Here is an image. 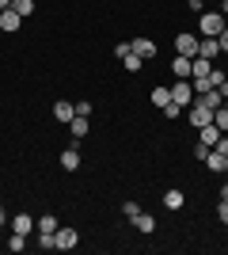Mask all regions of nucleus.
I'll return each instance as SVG.
<instances>
[{
  "mask_svg": "<svg viewBox=\"0 0 228 255\" xmlns=\"http://www.w3.org/2000/svg\"><path fill=\"white\" fill-rule=\"evenodd\" d=\"M122 65H126V69H130V73H141V57H137V53H130V57H122Z\"/></svg>",
  "mask_w": 228,
  "mask_h": 255,
  "instance_id": "obj_25",
  "label": "nucleus"
},
{
  "mask_svg": "<svg viewBox=\"0 0 228 255\" xmlns=\"http://www.w3.org/2000/svg\"><path fill=\"white\" fill-rule=\"evenodd\" d=\"M19 23H23L19 11H11V8L0 11V31H19Z\"/></svg>",
  "mask_w": 228,
  "mask_h": 255,
  "instance_id": "obj_14",
  "label": "nucleus"
},
{
  "mask_svg": "<svg viewBox=\"0 0 228 255\" xmlns=\"http://www.w3.org/2000/svg\"><path fill=\"white\" fill-rule=\"evenodd\" d=\"M221 202H228V183H225V187H221Z\"/></svg>",
  "mask_w": 228,
  "mask_h": 255,
  "instance_id": "obj_33",
  "label": "nucleus"
},
{
  "mask_svg": "<svg viewBox=\"0 0 228 255\" xmlns=\"http://www.w3.org/2000/svg\"><path fill=\"white\" fill-rule=\"evenodd\" d=\"M209 69H213V61H209V57H194V61H190V80H206Z\"/></svg>",
  "mask_w": 228,
  "mask_h": 255,
  "instance_id": "obj_13",
  "label": "nucleus"
},
{
  "mask_svg": "<svg viewBox=\"0 0 228 255\" xmlns=\"http://www.w3.org/2000/svg\"><path fill=\"white\" fill-rule=\"evenodd\" d=\"M54 118H57V122H73V118H76V103L57 99V103H54Z\"/></svg>",
  "mask_w": 228,
  "mask_h": 255,
  "instance_id": "obj_11",
  "label": "nucleus"
},
{
  "mask_svg": "<svg viewBox=\"0 0 228 255\" xmlns=\"http://www.w3.org/2000/svg\"><path fill=\"white\" fill-rule=\"evenodd\" d=\"M61 168H65V171H76V168H80V145H76V137H73V145H69V149H61Z\"/></svg>",
  "mask_w": 228,
  "mask_h": 255,
  "instance_id": "obj_7",
  "label": "nucleus"
},
{
  "mask_svg": "<svg viewBox=\"0 0 228 255\" xmlns=\"http://www.w3.org/2000/svg\"><path fill=\"white\" fill-rule=\"evenodd\" d=\"M34 229H38V233H57V229H61V225H57V213H42V217L34 221Z\"/></svg>",
  "mask_w": 228,
  "mask_h": 255,
  "instance_id": "obj_17",
  "label": "nucleus"
},
{
  "mask_svg": "<svg viewBox=\"0 0 228 255\" xmlns=\"http://www.w3.org/2000/svg\"><path fill=\"white\" fill-rule=\"evenodd\" d=\"M217 11H221V15H228V0H221V8H217Z\"/></svg>",
  "mask_w": 228,
  "mask_h": 255,
  "instance_id": "obj_34",
  "label": "nucleus"
},
{
  "mask_svg": "<svg viewBox=\"0 0 228 255\" xmlns=\"http://www.w3.org/2000/svg\"><path fill=\"white\" fill-rule=\"evenodd\" d=\"M152 107H160V111H163V107H167V103H171V88H152Z\"/></svg>",
  "mask_w": 228,
  "mask_h": 255,
  "instance_id": "obj_19",
  "label": "nucleus"
},
{
  "mask_svg": "<svg viewBox=\"0 0 228 255\" xmlns=\"http://www.w3.org/2000/svg\"><path fill=\"white\" fill-rule=\"evenodd\" d=\"M225 27H228V23H225L221 11H202V15H198V31H202V38H217Z\"/></svg>",
  "mask_w": 228,
  "mask_h": 255,
  "instance_id": "obj_1",
  "label": "nucleus"
},
{
  "mask_svg": "<svg viewBox=\"0 0 228 255\" xmlns=\"http://www.w3.org/2000/svg\"><path fill=\"white\" fill-rule=\"evenodd\" d=\"M190 61H194V57H183V53H179V57L171 61V73H175V80H190Z\"/></svg>",
  "mask_w": 228,
  "mask_h": 255,
  "instance_id": "obj_15",
  "label": "nucleus"
},
{
  "mask_svg": "<svg viewBox=\"0 0 228 255\" xmlns=\"http://www.w3.org/2000/svg\"><path fill=\"white\" fill-rule=\"evenodd\" d=\"M213 126H217L221 133H228V103H221L217 111H213Z\"/></svg>",
  "mask_w": 228,
  "mask_h": 255,
  "instance_id": "obj_20",
  "label": "nucleus"
},
{
  "mask_svg": "<svg viewBox=\"0 0 228 255\" xmlns=\"http://www.w3.org/2000/svg\"><path fill=\"white\" fill-rule=\"evenodd\" d=\"M198 42H202V34L179 31V38H175V50L183 53V57H198Z\"/></svg>",
  "mask_w": 228,
  "mask_h": 255,
  "instance_id": "obj_4",
  "label": "nucleus"
},
{
  "mask_svg": "<svg viewBox=\"0 0 228 255\" xmlns=\"http://www.w3.org/2000/svg\"><path fill=\"white\" fill-rule=\"evenodd\" d=\"M122 213H126V217H130V221H133V217L141 213V206H137V202H122Z\"/></svg>",
  "mask_w": 228,
  "mask_h": 255,
  "instance_id": "obj_27",
  "label": "nucleus"
},
{
  "mask_svg": "<svg viewBox=\"0 0 228 255\" xmlns=\"http://www.w3.org/2000/svg\"><path fill=\"white\" fill-rule=\"evenodd\" d=\"M8 225H11V233H23V236L34 233V217L31 213H15V217H8Z\"/></svg>",
  "mask_w": 228,
  "mask_h": 255,
  "instance_id": "obj_6",
  "label": "nucleus"
},
{
  "mask_svg": "<svg viewBox=\"0 0 228 255\" xmlns=\"http://www.w3.org/2000/svg\"><path fill=\"white\" fill-rule=\"evenodd\" d=\"M133 229H137V233H156V217H152V213H137V217H133Z\"/></svg>",
  "mask_w": 228,
  "mask_h": 255,
  "instance_id": "obj_16",
  "label": "nucleus"
},
{
  "mask_svg": "<svg viewBox=\"0 0 228 255\" xmlns=\"http://www.w3.org/2000/svg\"><path fill=\"white\" fill-rule=\"evenodd\" d=\"M171 103H179L186 111V107L194 103V84L190 80H175V88H171Z\"/></svg>",
  "mask_w": 228,
  "mask_h": 255,
  "instance_id": "obj_3",
  "label": "nucleus"
},
{
  "mask_svg": "<svg viewBox=\"0 0 228 255\" xmlns=\"http://www.w3.org/2000/svg\"><path fill=\"white\" fill-rule=\"evenodd\" d=\"M221 96H225V99H228V80H225V84H221Z\"/></svg>",
  "mask_w": 228,
  "mask_h": 255,
  "instance_id": "obj_36",
  "label": "nucleus"
},
{
  "mask_svg": "<svg viewBox=\"0 0 228 255\" xmlns=\"http://www.w3.org/2000/svg\"><path fill=\"white\" fill-rule=\"evenodd\" d=\"M114 53H118V57H130L133 46H130V42H118V46H114Z\"/></svg>",
  "mask_w": 228,
  "mask_h": 255,
  "instance_id": "obj_30",
  "label": "nucleus"
},
{
  "mask_svg": "<svg viewBox=\"0 0 228 255\" xmlns=\"http://www.w3.org/2000/svg\"><path fill=\"white\" fill-rule=\"evenodd\" d=\"M206 80H209V84H213V88H221V84H225V80H228V73H225V69H217V65H213Z\"/></svg>",
  "mask_w": 228,
  "mask_h": 255,
  "instance_id": "obj_23",
  "label": "nucleus"
},
{
  "mask_svg": "<svg viewBox=\"0 0 228 255\" xmlns=\"http://www.w3.org/2000/svg\"><path fill=\"white\" fill-rule=\"evenodd\" d=\"M76 244H80V233H76V229H57L54 233V248L57 252H73Z\"/></svg>",
  "mask_w": 228,
  "mask_h": 255,
  "instance_id": "obj_5",
  "label": "nucleus"
},
{
  "mask_svg": "<svg viewBox=\"0 0 228 255\" xmlns=\"http://www.w3.org/2000/svg\"><path fill=\"white\" fill-rule=\"evenodd\" d=\"M198 57L217 61V57H221V42H217V38H202V42H198Z\"/></svg>",
  "mask_w": 228,
  "mask_h": 255,
  "instance_id": "obj_12",
  "label": "nucleus"
},
{
  "mask_svg": "<svg viewBox=\"0 0 228 255\" xmlns=\"http://www.w3.org/2000/svg\"><path fill=\"white\" fill-rule=\"evenodd\" d=\"M23 248H27V236H23V233H11L8 236V252H23Z\"/></svg>",
  "mask_w": 228,
  "mask_h": 255,
  "instance_id": "obj_24",
  "label": "nucleus"
},
{
  "mask_svg": "<svg viewBox=\"0 0 228 255\" xmlns=\"http://www.w3.org/2000/svg\"><path fill=\"white\" fill-rule=\"evenodd\" d=\"M217 42H221V53H228V27H225V31L217 34Z\"/></svg>",
  "mask_w": 228,
  "mask_h": 255,
  "instance_id": "obj_32",
  "label": "nucleus"
},
{
  "mask_svg": "<svg viewBox=\"0 0 228 255\" xmlns=\"http://www.w3.org/2000/svg\"><path fill=\"white\" fill-rule=\"evenodd\" d=\"M186 122H190L194 129H202V126H209V122H213V111H209L202 99H194V103L186 107Z\"/></svg>",
  "mask_w": 228,
  "mask_h": 255,
  "instance_id": "obj_2",
  "label": "nucleus"
},
{
  "mask_svg": "<svg viewBox=\"0 0 228 255\" xmlns=\"http://www.w3.org/2000/svg\"><path fill=\"white\" fill-rule=\"evenodd\" d=\"M133 53H137V57H141V61H152V57H156V42H152V38H133Z\"/></svg>",
  "mask_w": 228,
  "mask_h": 255,
  "instance_id": "obj_9",
  "label": "nucleus"
},
{
  "mask_svg": "<svg viewBox=\"0 0 228 255\" xmlns=\"http://www.w3.org/2000/svg\"><path fill=\"white\" fill-rule=\"evenodd\" d=\"M186 8L194 11V15H202V11H206V0H186Z\"/></svg>",
  "mask_w": 228,
  "mask_h": 255,
  "instance_id": "obj_29",
  "label": "nucleus"
},
{
  "mask_svg": "<svg viewBox=\"0 0 228 255\" xmlns=\"http://www.w3.org/2000/svg\"><path fill=\"white\" fill-rule=\"evenodd\" d=\"M69 129H73V137H76V141H80V137H87V118H80V115H76L73 122H69Z\"/></svg>",
  "mask_w": 228,
  "mask_h": 255,
  "instance_id": "obj_21",
  "label": "nucleus"
},
{
  "mask_svg": "<svg viewBox=\"0 0 228 255\" xmlns=\"http://www.w3.org/2000/svg\"><path fill=\"white\" fill-rule=\"evenodd\" d=\"M217 221H221V225H228V202H221V206H217Z\"/></svg>",
  "mask_w": 228,
  "mask_h": 255,
  "instance_id": "obj_31",
  "label": "nucleus"
},
{
  "mask_svg": "<svg viewBox=\"0 0 228 255\" xmlns=\"http://www.w3.org/2000/svg\"><path fill=\"white\" fill-rule=\"evenodd\" d=\"M76 115H80V118H91V103H87V99H80V103H76Z\"/></svg>",
  "mask_w": 228,
  "mask_h": 255,
  "instance_id": "obj_28",
  "label": "nucleus"
},
{
  "mask_svg": "<svg viewBox=\"0 0 228 255\" xmlns=\"http://www.w3.org/2000/svg\"><path fill=\"white\" fill-rule=\"evenodd\" d=\"M163 115L171 118V122H179V115H183V107H179V103H167V107H163Z\"/></svg>",
  "mask_w": 228,
  "mask_h": 255,
  "instance_id": "obj_26",
  "label": "nucleus"
},
{
  "mask_svg": "<svg viewBox=\"0 0 228 255\" xmlns=\"http://www.w3.org/2000/svg\"><path fill=\"white\" fill-rule=\"evenodd\" d=\"M221 137H225V133H221V129L213 126V122H209V126H202V129H198V145H206V149H213V145H217Z\"/></svg>",
  "mask_w": 228,
  "mask_h": 255,
  "instance_id": "obj_10",
  "label": "nucleus"
},
{
  "mask_svg": "<svg viewBox=\"0 0 228 255\" xmlns=\"http://www.w3.org/2000/svg\"><path fill=\"white\" fill-rule=\"evenodd\" d=\"M202 164H206L209 171H217V175H221V171H228V152H221V149H209V156L202 160Z\"/></svg>",
  "mask_w": 228,
  "mask_h": 255,
  "instance_id": "obj_8",
  "label": "nucleus"
},
{
  "mask_svg": "<svg viewBox=\"0 0 228 255\" xmlns=\"http://www.w3.org/2000/svg\"><path fill=\"white\" fill-rule=\"evenodd\" d=\"M4 225H8V213H4V210H0V229H4Z\"/></svg>",
  "mask_w": 228,
  "mask_h": 255,
  "instance_id": "obj_35",
  "label": "nucleus"
},
{
  "mask_svg": "<svg viewBox=\"0 0 228 255\" xmlns=\"http://www.w3.org/2000/svg\"><path fill=\"white\" fill-rule=\"evenodd\" d=\"M163 206H167V210H183V206H186V194L179 191V187H175V191H167V194H163Z\"/></svg>",
  "mask_w": 228,
  "mask_h": 255,
  "instance_id": "obj_18",
  "label": "nucleus"
},
{
  "mask_svg": "<svg viewBox=\"0 0 228 255\" xmlns=\"http://www.w3.org/2000/svg\"><path fill=\"white\" fill-rule=\"evenodd\" d=\"M11 11H19L23 19H27V15L34 11V0H11Z\"/></svg>",
  "mask_w": 228,
  "mask_h": 255,
  "instance_id": "obj_22",
  "label": "nucleus"
},
{
  "mask_svg": "<svg viewBox=\"0 0 228 255\" xmlns=\"http://www.w3.org/2000/svg\"><path fill=\"white\" fill-rule=\"evenodd\" d=\"M4 8H11V0H0V11H4Z\"/></svg>",
  "mask_w": 228,
  "mask_h": 255,
  "instance_id": "obj_37",
  "label": "nucleus"
}]
</instances>
